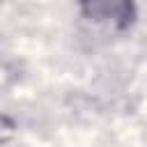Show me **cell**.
Instances as JSON below:
<instances>
[{"label": "cell", "mask_w": 147, "mask_h": 147, "mask_svg": "<svg viewBox=\"0 0 147 147\" xmlns=\"http://www.w3.org/2000/svg\"><path fill=\"white\" fill-rule=\"evenodd\" d=\"M78 5L87 21L101 25L126 28L136 16L133 0H78Z\"/></svg>", "instance_id": "obj_1"}, {"label": "cell", "mask_w": 147, "mask_h": 147, "mask_svg": "<svg viewBox=\"0 0 147 147\" xmlns=\"http://www.w3.org/2000/svg\"><path fill=\"white\" fill-rule=\"evenodd\" d=\"M14 131H16V124H14L9 117L0 115V142H7V140L14 136Z\"/></svg>", "instance_id": "obj_2"}]
</instances>
